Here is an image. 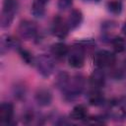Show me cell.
<instances>
[{
    "label": "cell",
    "instance_id": "obj_9",
    "mask_svg": "<svg viewBox=\"0 0 126 126\" xmlns=\"http://www.w3.org/2000/svg\"><path fill=\"white\" fill-rule=\"evenodd\" d=\"M21 47V44L19 40L11 35L8 34H3L0 39V54L3 56L5 55L8 51L15 49L18 51V49Z\"/></svg>",
    "mask_w": 126,
    "mask_h": 126
},
{
    "label": "cell",
    "instance_id": "obj_14",
    "mask_svg": "<svg viewBox=\"0 0 126 126\" xmlns=\"http://www.w3.org/2000/svg\"><path fill=\"white\" fill-rule=\"evenodd\" d=\"M87 99L89 103L93 106H101L105 103V96L101 92V89L93 88V90L88 93Z\"/></svg>",
    "mask_w": 126,
    "mask_h": 126
},
{
    "label": "cell",
    "instance_id": "obj_5",
    "mask_svg": "<svg viewBox=\"0 0 126 126\" xmlns=\"http://www.w3.org/2000/svg\"><path fill=\"white\" fill-rule=\"evenodd\" d=\"M115 62H116L115 54L106 49L98 50L94 55V63L96 68H100V69L109 68L112 67L115 64Z\"/></svg>",
    "mask_w": 126,
    "mask_h": 126
},
{
    "label": "cell",
    "instance_id": "obj_19",
    "mask_svg": "<svg viewBox=\"0 0 126 126\" xmlns=\"http://www.w3.org/2000/svg\"><path fill=\"white\" fill-rule=\"evenodd\" d=\"M70 75L67 73V72H65V71H61V72H59L57 75H56V77H55V80H54V85H55V87L58 89V90H60L61 92L65 89V87L67 86V84L69 83V80H70Z\"/></svg>",
    "mask_w": 126,
    "mask_h": 126
},
{
    "label": "cell",
    "instance_id": "obj_22",
    "mask_svg": "<svg viewBox=\"0 0 126 126\" xmlns=\"http://www.w3.org/2000/svg\"><path fill=\"white\" fill-rule=\"evenodd\" d=\"M74 45L83 49L86 52L87 49H92L95 46V41L93 38H83L80 40H76L74 42Z\"/></svg>",
    "mask_w": 126,
    "mask_h": 126
},
{
    "label": "cell",
    "instance_id": "obj_11",
    "mask_svg": "<svg viewBox=\"0 0 126 126\" xmlns=\"http://www.w3.org/2000/svg\"><path fill=\"white\" fill-rule=\"evenodd\" d=\"M14 117V105L11 102L4 101L0 105V123L3 125L11 124Z\"/></svg>",
    "mask_w": 126,
    "mask_h": 126
},
{
    "label": "cell",
    "instance_id": "obj_3",
    "mask_svg": "<svg viewBox=\"0 0 126 126\" xmlns=\"http://www.w3.org/2000/svg\"><path fill=\"white\" fill-rule=\"evenodd\" d=\"M34 66L38 74L43 78H48L52 75L55 69V60L52 55L39 54L35 57Z\"/></svg>",
    "mask_w": 126,
    "mask_h": 126
},
{
    "label": "cell",
    "instance_id": "obj_24",
    "mask_svg": "<svg viewBox=\"0 0 126 126\" xmlns=\"http://www.w3.org/2000/svg\"><path fill=\"white\" fill-rule=\"evenodd\" d=\"M85 123L87 124H95V125H99V124H104L105 121L103 119V117L101 116H91V117H87L85 119Z\"/></svg>",
    "mask_w": 126,
    "mask_h": 126
},
{
    "label": "cell",
    "instance_id": "obj_25",
    "mask_svg": "<svg viewBox=\"0 0 126 126\" xmlns=\"http://www.w3.org/2000/svg\"><path fill=\"white\" fill-rule=\"evenodd\" d=\"M73 5V0H57V8L60 11H66Z\"/></svg>",
    "mask_w": 126,
    "mask_h": 126
},
{
    "label": "cell",
    "instance_id": "obj_21",
    "mask_svg": "<svg viewBox=\"0 0 126 126\" xmlns=\"http://www.w3.org/2000/svg\"><path fill=\"white\" fill-rule=\"evenodd\" d=\"M107 11L112 15H120L123 10V4L120 0H109L106 3Z\"/></svg>",
    "mask_w": 126,
    "mask_h": 126
},
{
    "label": "cell",
    "instance_id": "obj_23",
    "mask_svg": "<svg viewBox=\"0 0 126 126\" xmlns=\"http://www.w3.org/2000/svg\"><path fill=\"white\" fill-rule=\"evenodd\" d=\"M18 52L21 56V58L23 59V61L28 64V65H34V62H35V57L27 49L23 48V47H20L18 49Z\"/></svg>",
    "mask_w": 126,
    "mask_h": 126
},
{
    "label": "cell",
    "instance_id": "obj_1",
    "mask_svg": "<svg viewBox=\"0 0 126 126\" xmlns=\"http://www.w3.org/2000/svg\"><path fill=\"white\" fill-rule=\"evenodd\" d=\"M86 85L85 77L81 74H77L70 78L69 83L62 91L63 97L66 101L76 100L84 92Z\"/></svg>",
    "mask_w": 126,
    "mask_h": 126
},
{
    "label": "cell",
    "instance_id": "obj_28",
    "mask_svg": "<svg viewBox=\"0 0 126 126\" xmlns=\"http://www.w3.org/2000/svg\"><path fill=\"white\" fill-rule=\"evenodd\" d=\"M84 1H87V2H98L99 0H84Z\"/></svg>",
    "mask_w": 126,
    "mask_h": 126
},
{
    "label": "cell",
    "instance_id": "obj_12",
    "mask_svg": "<svg viewBox=\"0 0 126 126\" xmlns=\"http://www.w3.org/2000/svg\"><path fill=\"white\" fill-rule=\"evenodd\" d=\"M34 100L41 107L48 106L52 102V94L48 89L40 88L34 94Z\"/></svg>",
    "mask_w": 126,
    "mask_h": 126
},
{
    "label": "cell",
    "instance_id": "obj_10",
    "mask_svg": "<svg viewBox=\"0 0 126 126\" xmlns=\"http://www.w3.org/2000/svg\"><path fill=\"white\" fill-rule=\"evenodd\" d=\"M105 81H106L105 74L103 72V69L100 68L94 69L89 77L90 86L94 89H102L105 85Z\"/></svg>",
    "mask_w": 126,
    "mask_h": 126
},
{
    "label": "cell",
    "instance_id": "obj_17",
    "mask_svg": "<svg viewBox=\"0 0 126 126\" xmlns=\"http://www.w3.org/2000/svg\"><path fill=\"white\" fill-rule=\"evenodd\" d=\"M88 117V108L84 104H77L73 107L70 113V119L76 121H85Z\"/></svg>",
    "mask_w": 126,
    "mask_h": 126
},
{
    "label": "cell",
    "instance_id": "obj_6",
    "mask_svg": "<svg viewBox=\"0 0 126 126\" xmlns=\"http://www.w3.org/2000/svg\"><path fill=\"white\" fill-rule=\"evenodd\" d=\"M38 29L34 22L31 20H22L18 26V33L19 35L26 40L33 39L37 36Z\"/></svg>",
    "mask_w": 126,
    "mask_h": 126
},
{
    "label": "cell",
    "instance_id": "obj_26",
    "mask_svg": "<svg viewBox=\"0 0 126 126\" xmlns=\"http://www.w3.org/2000/svg\"><path fill=\"white\" fill-rule=\"evenodd\" d=\"M26 95V89L23 86H16L14 87V96L17 99H22Z\"/></svg>",
    "mask_w": 126,
    "mask_h": 126
},
{
    "label": "cell",
    "instance_id": "obj_7",
    "mask_svg": "<svg viewBox=\"0 0 126 126\" xmlns=\"http://www.w3.org/2000/svg\"><path fill=\"white\" fill-rule=\"evenodd\" d=\"M69 32H71V31L68 27L67 20H65L61 16H55L53 18V21L51 24L52 34L59 39H64L67 37Z\"/></svg>",
    "mask_w": 126,
    "mask_h": 126
},
{
    "label": "cell",
    "instance_id": "obj_27",
    "mask_svg": "<svg viewBox=\"0 0 126 126\" xmlns=\"http://www.w3.org/2000/svg\"><path fill=\"white\" fill-rule=\"evenodd\" d=\"M121 32H122L123 34L126 36V22L123 24V26H122V28H121Z\"/></svg>",
    "mask_w": 126,
    "mask_h": 126
},
{
    "label": "cell",
    "instance_id": "obj_15",
    "mask_svg": "<svg viewBox=\"0 0 126 126\" xmlns=\"http://www.w3.org/2000/svg\"><path fill=\"white\" fill-rule=\"evenodd\" d=\"M83 21H84V15L82 11L79 9H73L70 12L69 17L67 19V24H68L70 31H74L78 29L82 25Z\"/></svg>",
    "mask_w": 126,
    "mask_h": 126
},
{
    "label": "cell",
    "instance_id": "obj_16",
    "mask_svg": "<svg viewBox=\"0 0 126 126\" xmlns=\"http://www.w3.org/2000/svg\"><path fill=\"white\" fill-rule=\"evenodd\" d=\"M49 0H33L32 4V15L34 18L40 19L45 14V7Z\"/></svg>",
    "mask_w": 126,
    "mask_h": 126
},
{
    "label": "cell",
    "instance_id": "obj_4",
    "mask_svg": "<svg viewBox=\"0 0 126 126\" xmlns=\"http://www.w3.org/2000/svg\"><path fill=\"white\" fill-rule=\"evenodd\" d=\"M107 116L114 120H121L126 117V102L121 98H115L107 103Z\"/></svg>",
    "mask_w": 126,
    "mask_h": 126
},
{
    "label": "cell",
    "instance_id": "obj_13",
    "mask_svg": "<svg viewBox=\"0 0 126 126\" xmlns=\"http://www.w3.org/2000/svg\"><path fill=\"white\" fill-rule=\"evenodd\" d=\"M69 51H70V49H69L68 45L61 41L55 42L50 46L51 55L54 57V59H57V60L64 59L66 56H68Z\"/></svg>",
    "mask_w": 126,
    "mask_h": 126
},
{
    "label": "cell",
    "instance_id": "obj_20",
    "mask_svg": "<svg viewBox=\"0 0 126 126\" xmlns=\"http://www.w3.org/2000/svg\"><path fill=\"white\" fill-rule=\"evenodd\" d=\"M110 44L112 45L114 51L116 53H121L123 51H125L126 49V41L123 37L118 36V35H114L111 40H110Z\"/></svg>",
    "mask_w": 126,
    "mask_h": 126
},
{
    "label": "cell",
    "instance_id": "obj_18",
    "mask_svg": "<svg viewBox=\"0 0 126 126\" xmlns=\"http://www.w3.org/2000/svg\"><path fill=\"white\" fill-rule=\"evenodd\" d=\"M116 27H117V24L114 21H104L103 23H101L102 37L104 39H108L110 42L111 38L114 36L113 34H111V32H113L116 29Z\"/></svg>",
    "mask_w": 126,
    "mask_h": 126
},
{
    "label": "cell",
    "instance_id": "obj_2",
    "mask_svg": "<svg viewBox=\"0 0 126 126\" xmlns=\"http://www.w3.org/2000/svg\"><path fill=\"white\" fill-rule=\"evenodd\" d=\"M19 2L18 0H3L2 11L0 17V26L2 29H8L18 12Z\"/></svg>",
    "mask_w": 126,
    "mask_h": 126
},
{
    "label": "cell",
    "instance_id": "obj_8",
    "mask_svg": "<svg viewBox=\"0 0 126 126\" xmlns=\"http://www.w3.org/2000/svg\"><path fill=\"white\" fill-rule=\"evenodd\" d=\"M67 59H68V64L72 68L80 69L85 64L86 52L83 49H81V48H79L77 46H74V48L71 51H69Z\"/></svg>",
    "mask_w": 126,
    "mask_h": 126
}]
</instances>
